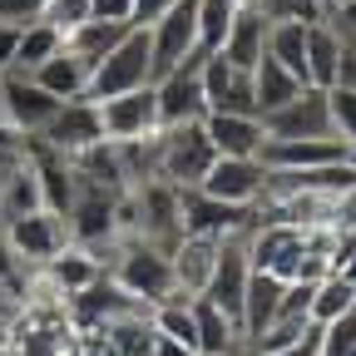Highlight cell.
<instances>
[{
	"mask_svg": "<svg viewBox=\"0 0 356 356\" xmlns=\"http://www.w3.org/2000/svg\"><path fill=\"white\" fill-rule=\"evenodd\" d=\"M65 50V35L50 25V20H35V25H25L20 30V44H15V74H35L50 55H60Z\"/></svg>",
	"mask_w": 356,
	"mask_h": 356,
	"instance_id": "obj_27",
	"label": "cell"
},
{
	"mask_svg": "<svg viewBox=\"0 0 356 356\" xmlns=\"http://www.w3.org/2000/svg\"><path fill=\"white\" fill-rule=\"evenodd\" d=\"M44 20H50L60 35H70L74 25L89 20V0H44Z\"/></svg>",
	"mask_w": 356,
	"mask_h": 356,
	"instance_id": "obj_31",
	"label": "cell"
},
{
	"mask_svg": "<svg viewBox=\"0 0 356 356\" xmlns=\"http://www.w3.org/2000/svg\"><path fill=\"white\" fill-rule=\"evenodd\" d=\"M337 65H341V35L327 20L307 25V84L312 89H332L337 84Z\"/></svg>",
	"mask_w": 356,
	"mask_h": 356,
	"instance_id": "obj_23",
	"label": "cell"
},
{
	"mask_svg": "<svg viewBox=\"0 0 356 356\" xmlns=\"http://www.w3.org/2000/svg\"><path fill=\"white\" fill-rule=\"evenodd\" d=\"M154 84V55H149V30L129 25V35L114 44V50L89 70V89L84 99L99 104V99H114V95H129V89H144Z\"/></svg>",
	"mask_w": 356,
	"mask_h": 356,
	"instance_id": "obj_2",
	"label": "cell"
},
{
	"mask_svg": "<svg viewBox=\"0 0 356 356\" xmlns=\"http://www.w3.org/2000/svg\"><path fill=\"white\" fill-rule=\"evenodd\" d=\"M193 327H198V356H233L248 346L238 322H228L208 297H193Z\"/></svg>",
	"mask_w": 356,
	"mask_h": 356,
	"instance_id": "obj_21",
	"label": "cell"
},
{
	"mask_svg": "<svg viewBox=\"0 0 356 356\" xmlns=\"http://www.w3.org/2000/svg\"><path fill=\"white\" fill-rule=\"evenodd\" d=\"M351 302H356V287H351L341 273H327V277L317 282V292H312V322H317V327L337 322Z\"/></svg>",
	"mask_w": 356,
	"mask_h": 356,
	"instance_id": "obj_28",
	"label": "cell"
},
{
	"mask_svg": "<svg viewBox=\"0 0 356 356\" xmlns=\"http://www.w3.org/2000/svg\"><path fill=\"white\" fill-rule=\"evenodd\" d=\"M178 228L222 243V238L252 233V228H257V213H252V208H238V203H218V198H208L203 188H178Z\"/></svg>",
	"mask_w": 356,
	"mask_h": 356,
	"instance_id": "obj_5",
	"label": "cell"
},
{
	"mask_svg": "<svg viewBox=\"0 0 356 356\" xmlns=\"http://www.w3.org/2000/svg\"><path fill=\"white\" fill-rule=\"evenodd\" d=\"M327 109H332V129H337V139H346V144L356 149V89L332 84V89H327Z\"/></svg>",
	"mask_w": 356,
	"mask_h": 356,
	"instance_id": "obj_29",
	"label": "cell"
},
{
	"mask_svg": "<svg viewBox=\"0 0 356 356\" xmlns=\"http://www.w3.org/2000/svg\"><path fill=\"white\" fill-rule=\"evenodd\" d=\"M203 134L218 159H257L267 129L257 114H203Z\"/></svg>",
	"mask_w": 356,
	"mask_h": 356,
	"instance_id": "obj_16",
	"label": "cell"
},
{
	"mask_svg": "<svg viewBox=\"0 0 356 356\" xmlns=\"http://www.w3.org/2000/svg\"><path fill=\"white\" fill-rule=\"evenodd\" d=\"M154 99H159V124H193L208 114L203 99V50L188 55L178 70H168L163 79H154Z\"/></svg>",
	"mask_w": 356,
	"mask_h": 356,
	"instance_id": "obj_6",
	"label": "cell"
},
{
	"mask_svg": "<svg viewBox=\"0 0 356 356\" xmlns=\"http://www.w3.org/2000/svg\"><path fill=\"white\" fill-rule=\"evenodd\" d=\"M44 277H50L65 297H74V292L95 287V282L104 277V262L89 252V248H79V243H65V252H60V257L44 262Z\"/></svg>",
	"mask_w": 356,
	"mask_h": 356,
	"instance_id": "obj_19",
	"label": "cell"
},
{
	"mask_svg": "<svg viewBox=\"0 0 356 356\" xmlns=\"http://www.w3.org/2000/svg\"><path fill=\"white\" fill-rule=\"evenodd\" d=\"M173 6V0H134V15H129V25H139V30H149L163 10Z\"/></svg>",
	"mask_w": 356,
	"mask_h": 356,
	"instance_id": "obj_36",
	"label": "cell"
},
{
	"mask_svg": "<svg viewBox=\"0 0 356 356\" xmlns=\"http://www.w3.org/2000/svg\"><path fill=\"white\" fill-rule=\"evenodd\" d=\"M10 163H15V159H6V154H0V198H6V173H10Z\"/></svg>",
	"mask_w": 356,
	"mask_h": 356,
	"instance_id": "obj_41",
	"label": "cell"
},
{
	"mask_svg": "<svg viewBox=\"0 0 356 356\" xmlns=\"http://www.w3.org/2000/svg\"><path fill=\"white\" fill-rule=\"evenodd\" d=\"M99 124H104V139L109 144H124V139H144V134H159V99H154V84L144 89H129V95H114V99H99Z\"/></svg>",
	"mask_w": 356,
	"mask_h": 356,
	"instance_id": "obj_11",
	"label": "cell"
},
{
	"mask_svg": "<svg viewBox=\"0 0 356 356\" xmlns=\"http://www.w3.org/2000/svg\"><path fill=\"white\" fill-rule=\"evenodd\" d=\"M6 238L20 257V267L30 273V267H44L50 257L65 252L70 243V228H65V218H55L50 208H40V213H25V218H10L6 222Z\"/></svg>",
	"mask_w": 356,
	"mask_h": 356,
	"instance_id": "obj_10",
	"label": "cell"
},
{
	"mask_svg": "<svg viewBox=\"0 0 356 356\" xmlns=\"http://www.w3.org/2000/svg\"><path fill=\"white\" fill-rule=\"evenodd\" d=\"M173 262V287L188 292V297H203L208 277H213V262H218V238H198V233H184L168 252Z\"/></svg>",
	"mask_w": 356,
	"mask_h": 356,
	"instance_id": "obj_17",
	"label": "cell"
},
{
	"mask_svg": "<svg viewBox=\"0 0 356 356\" xmlns=\"http://www.w3.org/2000/svg\"><path fill=\"white\" fill-rule=\"evenodd\" d=\"M273 356H322V327L312 322V327L302 332V341H297V346H282V351H273Z\"/></svg>",
	"mask_w": 356,
	"mask_h": 356,
	"instance_id": "obj_35",
	"label": "cell"
},
{
	"mask_svg": "<svg viewBox=\"0 0 356 356\" xmlns=\"http://www.w3.org/2000/svg\"><path fill=\"white\" fill-rule=\"evenodd\" d=\"M282 287L287 282H277L273 273H257V267H252V277H248V292H243V341L252 346L267 327H273L277 322V307H282Z\"/></svg>",
	"mask_w": 356,
	"mask_h": 356,
	"instance_id": "obj_18",
	"label": "cell"
},
{
	"mask_svg": "<svg viewBox=\"0 0 356 356\" xmlns=\"http://www.w3.org/2000/svg\"><path fill=\"white\" fill-rule=\"evenodd\" d=\"M262 178L267 168L257 159H213V168L203 173V193L218 198V203H238V208H252L262 198Z\"/></svg>",
	"mask_w": 356,
	"mask_h": 356,
	"instance_id": "obj_14",
	"label": "cell"
},
{
	"mask_svg": "<svg viewBox=\"0 0 356 356\" xmlns=\"http://www.w3.org/2000/svg\"><path fill=\"white\" fill-rule=\"evenodd\" d=\"M124 35H129V25H124V20H95V15H89L84 25H74V30L65 35V50L95 70V65L114 50V44L124 40Z\"/></svg>",
	"mask_w": 356,
	"mask_h": 356,
	"instance_id": "obj_22",
	"label": "cell"
},
{
	"mask_svg": "<svg viewBox=\"0 0 356 356\" xmlns=\"http://www.w3.org/2000/svg\"><path fill=\"white\" fill-rule=\"evenodd\" d=\"M267 20L262 15V6H243L238 15H233V25H228V35H222V44L213 55H222L233 70H243V74H252L257 70V60L267 55Z\"/></svg>",
	"mask_w": 356,
	"mask_h": 356,
	"instance_id": "obj_15",
	"label": "cell"
},
{
	"mask_svg": "<svg viewBox=\"0 0 356 356\" xmlns=\"http://www.w3.org/2000/svg\"><path fill=\"white\" fill-rule=\"evenodd\" d=\"M20 282H25V267H20V257H15V248L6 238V222H0V287H15L20 292Z\"/></svg>",
	"mask_w": 356,
	"mask_h": 356,
	"instance_id": "obj_33",
	"label": "cell"
},
{
	"mask_svg": "<svg viewBox=\"0 0 356 356\" xmlns=\"http://www.w3.org/2000/svg\"><path fill=\"white\" fill-rule=\"evenodd\" d=\"M203 99L208 114H257L252 74L233 70L222 55H203Z\"/></svg>",
	"mask_w": 356,
	"mask_h": 356,
	"instance_id": "obj_13",
	"label": "cell"
},
{
	"mask_svg": "<svg viewBox=\"0 0 356 356\" xmlns=\"http://www.w3.org/2000/svg\"><path fill=\"white\" fill-rule=\"evenodd\" d=\"M149 55H154V79H163L188 55H198V0H173L149 25Z\"/></svg>",
	"mask_w": 356,
	"mask_h": 356,
	"instance_id": "obj_4",
	"label": "cell"
},
{
	"mask_svg": "<svg viewBox=\"0 0 356 356\" xmlns=\"http://www.w3.org/2000/svg\"><path fill=\"white\" fill-rule=\"evenodd\" d=\"M248 277H252V262H248V233L222 238V243H218V262H213V277H208L203 297H208L228 322H243V292H248ZM238 332H243V327H238Z\"/></svg>",
	"mask_w": 356,
	"mask_h": 356,
	"instance_id": "obj_7",
	"label": "cell"
},
{
	"mask_svg": "<svg viewBox=\"0 0 356 356\" xmlns=\"http://www.w3.org/2000/svg\"><path fill=\"white\" fill-rule=\"evenodd\" d=\"M302 89H307L302 79H292V74H287V70H282L277 60H267V55H262V60H257V70H252V95H257V119H262V114H273V109H282L287 99H297Z\"/></svg>",
	"mask_w": 356,
	"mask_h": 356,
	"instance_id": "obj_25",
	"label": "cell"
},
{
	"mask_svg": "<svg viewBox=\"0 0 356 356\" xmlns=\"http://www.w3.org/2000/svg\"><path fill=\"white\" fill-rule=\"evenodd\" d=\"M50 99H60V104H70V99H84V89H89V65L84 60H74L70 50H60V55H50L35 74H30Z\"/></svg>",
	"mask_w": 356,
	"mask_h": 356,
	"instance_id": "obj_20",
	"label": "cell"
},
{
	"mask_svg": "<svg viewBox=\"0 0 356 356\" xmlns=\"http://www.w3.org/2000/svg\"><path fill=\"white\" fill-rule=\"evenodd\" d=\"M346 6H356V0H322V20L337 15V10H346Z\"/></svg>",
	"mask_w": 356,
	"mask_h": 356,
	"instance_id": "obj_40",
	"label": "cell"
},
{
	"mask_svg": "<svg viewBox=\"0 0 356 356\" xmlns=\"http://www.w3.org/2000/svg\"><path fill=\"white\" fill-rule=\"evenodd\" d=\"M15 44H20V25H6V20H0V74L15 65Z\"/></svg>",
	"mask_w": 356,
	"mask_h": 356,
	"instance_id": "obj_37",
	"label": "cell"
},
{
	"mask_svg": "<svg viewBox=\"0 0 356 356\" xmlns=\"http://www.w3.org/2000/svg\"><path fill=\"white\" fill-rule=\"evenodd\" d=\"M267 60H277L292 79L307 84V25H292V20L267 25Z\"/></svg>",
	"mask_w": 356,
	"mask_h": 356,
	"instance_id": "obj_26",
	"label": "cell"
},
{
	"mask_svg": "<svg viewBox=\"0 0 356 356\" xmlns=\"http://www.w3.org/2000/svg\"><path fill=\"white\" fill-rule=\"evenodd\" d=\"M213 144L203 134V119L193 124H168L163 129V159H159V178H168L173 188H198L203 173L213 168Z\"/></svg>",
	"mask_w": 356,
	"mask_h": 356,
	"instance_id": "obj_3",
	"label": "cell"
},
{
	"mask_svg": "<svg viewBox=\"0 0 356 356\" xmlns=\"http://www.w3.org/2000/svg\"><path fill=\"white\" fill-rule=\"evenodd\" d=\"M0 20L6 25H35V20H44V0H0Z\"/></svg>",
	"mask_w": 356,
	"mask_h": 356,
	"instance_id": "obj_32",
	"label": "cell"
},
{
	"mask_svg": "<svg viewBox=\"0 0 356 356\" xmlns=\"http://www.w3.org/2000/svg\"><path fill=\"white\" fill-rule=\"evenodd\" d=\"M109 282L139 307H159L173 297V262L163 248L144 243V238H119L114 257H109Z\"/></svg>",
	"mask_w": 356,
	"mask_h": 356,
	"instance_id": "obj_1",
	"label": "cell"
},
{
	"mask_svg": "<svg viewBox=\"0 0 356 356\" xmlns=\"http://www.w3.org/2000/svg\"><path fill=\"white\" fill-rule=\"evenodd\" d=\"M99 139H104V124H99V109L89 104V99H70V104H60L55 119L35 134V144L55 149V154H65V159L84 154L89 144H99Z\"/></svg>",
	"mask_w": 356,
	"mask_h": 356,
	"instance_id": "obj_12",
	"label": "cell"
},
{
	"mask_svg": "<svg viewBox=\"0 0 356 356\" xmlns=\"http://www.w3.org/2000/svg\"><path fill=\"white\" fill-rule=\"evenodd\" d=\"M44 198H40V178H35V163L30 154H20L6 173V198H0V222H10V218H25V213H40Z\"/></svg>",
	"mask_w": 356,
	"mask_h": 356,
	"instance_id": "obj_24",
	"label": "cell"
},
{
	"mask_svg": "<svg viewBox=\"0 0 356 356\" xmlns=\"http://www.w3.org/2000/svg\"><path fill=\"white\" fill-rule=\"evenodd\" d=\"M0 356H15V351H0Z\"/></svg>",
	"mask_w": 356,
	"mask_h": 356,
	"instance_id": "obj_42",
	"label": "cell"
},
{
	"mask_svg": "<svg viewBox=\"0 0 356 356\" xmlns=\"http://www.w3.org/2000/svg\"><path fill=\"white\" fill-rule=\"evenodd\" d=\"M55 109H60V99H50L30 74H15V70L0 74V119H6L15 134L35 139V134L55 119Z\"/></svg>",
	"mask_w": 356,
	"mask_h": 356,
	"instance_id": "obj_9",
	"label": "cell"
},
{
	"mask_svg": "<svg viewBox=\"0 0 356 356\" xmlns=\"http://www.w3.org/2000/svg\"><path fill=\"white\" fill-rule=\"evenodd\" d=\"M154 356H198V351L184 346V341H173V337H154Z\"/></svg>",
	"mask_w": 356,
	"mask_h": 356,
	"instance_id": "obj_38",
	"label": "cell"
},
{
	"mask_svg": "<svg viewBox=\"0 0 356 356\" xmlns=\"http://www.w3.org/2000/svg\"><path fill=\"white\" fill-rule=\"evenodd\" d=\"M267 139H332V109H327V89H302L297 99H287L282 109L262 114Z\"/></svg>",
	"mask_w": 356,
	"mask_h": 356,
	"instance_id": "obj_8",
	"label": "cell"
},
{
	"mask_svg": "<svg viewBox=\"0 0 356 356\" xmlns=\"http://www.w3.org/2000/svg\"><path fill=\"white\" fill-rule=\"evenodd\" d=\"M267 20H292V25H317L322 0H257Z\"/></svg>",
	"mask_w": 356,
	"mask_h": 356,
	"instance_id": "obj_30",
	"label": "cell"
},
{
	"mask_svg": "<svg viewBox=\"0 0 356 356\" xmlns=\"http://www.w3.org/2000/svg\"><path fill=\"white\" fill-rule=\"evenodd\" d=\"M89 15H95V20H124L129 25L134 0H89Z\"/></svg>",
	"mask_w": 356,
	"mask_h": 356,
	"instance_id": "obj_34",
	"label": "cell"
},
{
	"mask_svg": "<svg viewBox=\"0 0 356 356\" xmlns=\"http://www.w3.org/2000/svg\"><path fill=\"white\" fill-rule=\"evenodd\" d=\"M337 273H341V277H346V282L356 287V248H351V252L341 257V267H337Z\"/></svg>",
	"mask_w": 356,
	"mask_h": 356,
	"instance_id": "obj_39",
	"label": "cell"
}]
</instances>
